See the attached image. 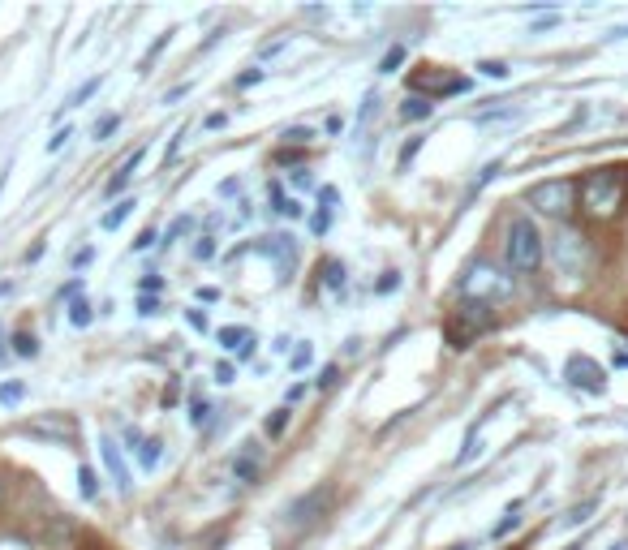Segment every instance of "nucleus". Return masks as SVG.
Segmentation results:
<instances>
[{"label":"nucleus","mask_w":628,"mask_h":550,"mask_svg":"<svg viewBox=\"0 0 628 550\" xmlns=\"http://www.w3.org/2000/svg\"><path fill=\"white\" fill-rule=\"evenodd\" d=\"M13 357H39V336H35V331H13Z\"/></svg>","instance_id":"21"},{"label":"nucleus","mask_w":628,"mask_h":550,"mask_svg":"<svg viewBox=\"0 0 628 550\" xmlns=\"http://www.w3.org/2000/svg\"><path fill=\"white\" fill-rule=\"evenodd\" d=\"M194 258H198V263L216 258V237H198V241H194Z\"/></svg>","instance_id":"33"},{"label":"nucleus","mask_w":628,"mask_h":550,"mask_svg":"<svg viewBox=\"0 0 628 550\" xmlns=\"http://www.w3.org/2000/svg\"><path fill=\"white\" fill-rule=\"evenodd\" d=\"M547 254H551V263H555V271H560L564 280H573V284L590 280V267H594V245H590V237H585L581 228L560 224V233L551 237Z\"/></svg>","instance_id":"4"},{"label":"nucleus","mask_w":628,"mask_h":550,"mask_svg":"<svg viewBox=\"0 0 628 550\" xmlns=\"http://www.w3.org/2000/svg\"><path fill=\"white\" fill-rule=\"evenodd\" d=\"M160 288H164V280H160V275H142V280H138V293H142V297H147V293L155 297V293H160Z\"/></svg>","instance_id":"38"},{"label":"nucleus","mask_w":628,"mask_h":550,"mask_svg":"<svg viewBox=\"0 0 628 550\" xmlns=\"http://www.w3.org/2000/svg\"><path fill=\"white\" fill-rule=\"evenodd\" d=\"M293 185H297V190H306V185H310V172H306V168H293Z\"/></svg>","instance_id":"51"},{"label":"nucleus","mask_w":628,"mask_h":550,"mask_svg":"<svg viewBox=\"0 0 628 550\" xmlns=\"http://www.w3.org/2000/svg\"><path fill=\"white\" fill-rule=\"evenodd\" d=\"M99 456H104V469L112 473V482H117V490L125 495V490H130L134 482H130V469H125V456H121V447H117V439H112V434H104V439H99Z\"/></svg>","instance_id":"10"},{"label":"nucleus","mask_w":628,"mask_h":550,"mask_svg":"<svg viewBox=\"0 0 628 550\" xmlns=\"http://www.w3.org/2000/svg\"><path fill=\"white\" fill-rule=\"evenodd\" d=\"M306 396V387L302 383H297V387H289V396H284V404H297V400H302Z\"/></svg>","instance_id":"52"},{"label":"nucleus","mask_w":628,"mask_h":550,"mask_svg":"<svg viewBox=\"0 0 628 550\" xmlns=\"http://www.w3.org/2000/svg\"><path fill=\"white\" fill-rule=\"evenodd\" d=\"M495 323V310L487 306H469V301H461L452 314V323H448V340H452V349H469L482 331H491Z\"/></svg>","instance_id":"6"},{"label":"nucleus","mask_w":628,"mask_h":550,"mask_svg":"<svg viewBox=\"0 0 628 550\" xmlns=\"http://www.w3.org/2000/svg\"><path fill=\"white\" fill-rule=\"evenodd\" d=\"M271 439H280L284 430H289V404H280V409H271V417H267V426H263Z\"/></svg>","instance_id":"26"},{"label":"nucleus","mask_w":628,"mask_h":550,"mask_svg":"<svg viewBox=\"0 0 628 550\" xmlns=\"http://www.w3.org/2000/svg\"><path fill=\"white\" fill-rule=\"evenodd\" d=\"M401 61H405V48H401V43H396V48H388V52H383V61H379V74H392V69L401 65Z\"/></svg>","instance_id":"31"},{"label":"nucleus","mask_w":628,"mask_h":550,"mask_svg":"<svg viewBox=\"0 0 628 550\" xmlns=\"http://www.w3.org/2000/svg\"><path fill=\"white\" fill-rule=\"evenodd\" d=\"M435 112L431 99H422V95H409L405 104H401V121H426Z\"/></svg>","instance_id":"19"},{"label":"nucleus","mask_w":628,"mask_h":550,"mask_svg":"<svg viewBox=\"0 0 628 550\" xmlns=\"http://www.w3.org/2000/svg\"><path fill=\"white\" fill-rule=\"evenodd\" d=\"M452 550H469V542H461V546H452Z\"/></svg>","instance_id":"56"},{"label":"nucleus","mask_w":628,"mask_h":550,"mask_svg":"<svg viewBox=\"0 0 628 550\" xmlns=\"http://www.w3.org/2000/svg\"><path fill=\"white\" fill-rule=\"evenodd\" d=\"M0 357H5V349H0Z\"/></svg>","instance_id":"58"},{"label":"nucleus","mask_w":628,"mask_h":550,"mask_svg":"<svg viewBox=\"0 0 628 550\" xmlns=\"http://www.w3.org/2000/svg\"><path fill=\"white\" fill-rule=\"evenodd\" d=\"M138 314H142V318L160 314V301H155V297H138Z\"/></svg>","instance_id":"44"},{"label":"nucleus","mask_w":628,"mask_h":550,"mask_svg":"<svg viewBox=\"0 0 628 550\" xmlns=\"http://www.w3.org/2000/svg\"><path fill=\"white\" fill-rule=\"evenodd\" d=\"M478 430H482V422H474V426H469V434H465V447H461V452H456V469H461V465H469V460L478 456Z\"/></svg>","instance_id":"25"},{"label":"nucleus","mask_w":628,"mask_h":550,"mask_svg":"<svg viewBox=\"0 0 628 550\" xmlns=\"http://www.w3.org/2000/svg\"><path fill=\"white\" fill-rule=\"evenodd\" d=\"M185 228H190V220H177V224H173V228H168V233H164V245H173V241H177V237L185 233Z\"/></svg>","instance_id":"47"},{"label":"nucleus","mask_w":628,"mask_h":550,"mask_svg":"<svg viewBox=\"0 0 628 550\" xmlns=\"http://www.w3.org/2000/svg\"><path fill=\"white\" fill-rule=\"evenodd\" d=\"M336 202H340V194H336V185H323V190H319V211H314V220H310V233H314V237H323V233H327V228H332Z\"/></svg>","instance_id":"13"},{"label":"nucleus","mask_w":628,"mask_h":550,"mask_svg":"<svg viewBox=\"0 0 628 550\" xmlns=\"http://www.w3.org/2000/svg\"><path fill=\"white\" fill-rule=\"evenodd\" d=\"M525 202H530L534 215H547V220L568 224V215L577 211V181H568V177L538 181V185L525 190Z\"/></svg>","instance_id":"5"},{"label":"nucleus","mask_w":628,"mask_h":550,"mask_svg":"<svg viewBox=\"0 0 628 550\" xmlns=\"http://www.w3.org/2000/svg\"><path fill=\"white\" fill-rule=\"evenodd\" d=\"M271 211H276V215H284V220H297V215H302V202H297L293 194L284 198V190H280V185H271Z\"/></svg>","instance_id":"18"},{"label":"nucleus","mask_w":628,"mask_h":550,"mask_svg":"<svg viewBox=\"0 0 628 550\" xmlns=\"http://www.w3.org/2000/svg\"><path fill=\"white\" fill-rule=\"evenodd\" d=\"M117 129H121V117H117V112H108V117H104V121H95V129H91V138H95V142H108L112 134H117Z\"/></svg>","instance_id":"28"},{"label":"nucleus","mask_w":628,"mask_h":550,"mask_svg":"<svg viewBox=\"0 0 628 550\" xmlns=\"http://www.w3.org/2000/svg\"><path fill=\"white\" fill-rule=\"evenodd\" d=\"M99 86H104V78H99V74H95V78H87V82H82L74 95L65 99V108H82V104H87V99H91V95L99 91ZM65 108H61V112H65Z\"/></svg>","instance_id":"22"},{"label":"nucleus","mask_w":628,"mask_h":550,"mask_svg":"<svg viewBox=\"0 0 628 550\" xmlns=\"http://www.w3.org/2000/svg\"><path fill=\"white\" fill-rule=\"evenodd\" d=\"M155 241H160V237H155V228H147V233H138V241H134V250H151V245Z\"/></svg>","instance_id":"46"},{"label":"nucleus","mask_w":628,"mask_h":550,"mask_svg":"<svg viewBox=\"0 0 628 550\" xmlns=\"http://www.w3.org/2000/svg\"><path fill=\"white\" fill-rule=\"evenodd\" d=\"M259 254L276 258L280 280H289L293 267H297V245H293V237H263V241H259Z\"/></svg>","instance_id":"9"},{"label":"nucleus","mask_w":628,"mask_h":550,"mask_svg":"<svg viewBox=\"0 0 628 550\" xmlns=\"http://www.w3.org/2000/svg\"><path fill=\"white\" fill-rule=\"evenodd\" d=\"M0 503H5V482H0Z\"/></svg>","instance_id":"55"},{"label":"nucleus","mask_w":628,"mask_h":550,"mask_svg":"<svg viewBox=\"0 0 628 550\" xmlns=\"http://www.w3.org/2000/svg\"><path fill=\"white\" fill-rule=\"evenodd\" d=\"M69 323H74V327H91V323H95V310H91L87 297H74V301H69Z\"/></svg>","instance_id":"20"},{"label":"nucleus","mask_w":628,"mask_h":550,"mask_svg":"<svg viewBox=\"0 0 628 550\" xmlns=\"http://www.w3.org/2000/svg\"><path fill=\"white\" fill-rule=\"evenodd\" d=\"M401 288V271H383V280H379V293H396Z\"/></svg>","instance_id":"41"},{"label":"nucleus","mask_w":628,"mask_h":550,"mask_svg":"<svg viewBox=\"0 0 628 550\" xmlns=\"http://www.w3.org/2000/svg\"><path fill=\"white\" fill-rule=\"evenodd\" d=\"M233 379H237V366H233V361H216V383L228 387Z\"/></svg>","instance_id":"36"},{"label":"nucleus","mask_w":628,"mask_h":550,"mask_svg":"<svg viewBox=\"0 0 628 550\" xmlns=\"http://www.w3.org/2000/svg\"><path fill=\"white\" fill-rule=\"evenodd\" d=\"M478 74H482V78H495V82H508V65H504V61H482Z\"/></svg>","instance_id":"30"},{"label":"nucleus","mask_w":628,"mask_h":550,"mask_svg":"<svg viewBox=\"0 0 628 550\" xmlns=\"http://www.w3.org/2000/svg\"><path fill=\"white\" fill-rule=\"evenodd\" d=\"M327 508V490H310V495L289 503V525H310L314 516H323Z\"/></svg>","instance_id":"11"},{"label":"nucleus","mask_w":628,"mask_h":550,"mask_svg":"<svg viewBox=\"0 0 628 550\" xmlns=\"http://www.w3.org/2000/svg\"><path fill=\"white\" fill-rule=\"evenodd\" d=\"M0 550H35L26 538H18V533H0Z\"/></svg>","instance_id":"37"},{"label":"nucleus","mask_w":628,"mask_h":550,"mask_svg":"<svg viewBox=\"0 0 628 550\" xmlns=\"http://www.w3.org/2000/svg\"><path fill=\"white\" fill-rule=\"evenodd\" d=\"M142 155H147V151H142V147H138V151H134L130 159H125V164H121L117 172H112V181L104 185V194H108V198H117V194L125 190V185H130V181H134V172H138V164H142Z\"/></svg>","instance_id":"14"},{"label":"nucleus","mask_w":628,"mask_h":550,"mask_svg":"<svg viewBox=\"0 0 628 550\" xmlns=\"http://www.w3.org/2000/svg\"><path fill=\"white\" fill-rule=\"evenodd\" d=\"M134 207H138L134 198H121V202H117V207H112V211H104V220H99V228H104V233H117V228H121V224H125V220H130V215H134Z\"/></svg>","instance_id":"17"},{"label":"nucleus","mask_w":628,"mask_h":550,"mask_svg":"<svg viewBox=\"0 0 628 550\" xmlns=\"http://www.w3.org/2000/svg\"><path fill=\"white\" fill-rule=\"evenodd\" d=\"M310 344H297V349H293V357H289V370H306L310 366Z\"/></svg>","instance_id":"35"},{"label":"nucleus","mask_w":628,"mask_h":550,"mask_svg":"<svg viewBox=\"0 0 628 550\" xmlns=\"http://www.w3.org/2000/svg\"><path fill=\"white\" fill-rule=\"evenodd\" d=\"M91 258H95V250H78V258H74V267H87V263H91Z\"/></svg>","instance_id":"54"},{"label":"nucleus","mask_w":628,"mask_h":550,"mask_svg":"<svg viewBox=\"0 0 628 550\" xmlns=\"http://www.w3.org/2000/svg\"><path fill=\"white\" fill-rule=\"evenodd\" d=\"M611 550H624V546H611Z\"/></svg>","instance_id":"57"},{"label":"nucleus","mask_w":628,"mask_h":550,"mask_svg":"<svg viewBox=\"0 0 628 550\" xmlns=\"http://www.w3.org/2000/svg\"><path fill=\"white\" fill-rule=\"evenodd\" d=\"M504 258H508V271L517 275H534L547 258V241H542L534 215H512L508 228H504Z\"/></svg>","instance_id":"3"},{"label":"nucleus","mask_w":628,"mask_h":550,"mask_svg":"<svg viewBox=\"0 0 628 550\" xmlns=\"http://www.w3.org/2000/svg\"><path fill=\"white\" fill-rule=\"evenodd\" d=\"M254 349H259V336H246V340H241V349H237V357L246 361V357H254Z\"/></svg>","instance_id":"45"},{"label":"nucleus","mask_w":628,"mask_h":550,"mask_svg":"<svg viewBox=\"0 0 628 550\" xmlns=\"http://www.w3.org/2000/svg\"><path fill=\"white\" fill-rule=\"evenodd\" d=\"M224 121H228V117H224V112H211V117H207V121H203V125H207V129H220V125H224Z\"/></svg>","instance_id":"53"},{"label":"nucleus","mask_w":628,"mask_h":550,"mask_svg":"<svg viewBox=\"0 0 628 550\" xmlns=\"http://www.w3.org/2000/svg\"><path fill=\"white\" fill-rule=\"evenodd\" d=\"M168 43H173V31H164L160 39H155V48H151L147 56H142V74H147V69H151V61H155V56H160V52L168 48Z\"/></svg>","instance_id":"32"},{"label":"nucleus","mask_w":628,"mask_h":550,"mask_svg":"<svg viewBox=\"0 0 628 550\" xmlns=\"http://www.w3.org/2000/svg\"><path fill=\"white\" fill-rule=\"evenodd\" d=\"M26 400V383L22 379H5L0 383V404H5V409H13V404H22Z\"/></svg>","instance_id":"23"},{"label":"nucleus","mask_w":628,"mask_h":550,"mask_svg":"<svg viewBox=\"0 0 628 550\" xmlns=\"http://www.w3.org/2000/svg\"><path fill=\"white\" fill-rule=\"evenodd\" d=\"M78 490H82V499H87V503L99 499V477H95L91 465H82V469H78Z\"/></svg>","instance_id":"24"},{"label":"nucleus","mask_w":628,"mask_h":550,"mask_svg":"<svg viewBox=\"0 0 628 550\" xmlns=\"http://www.w3.org/2000/svg\"><path fill=\"white\" fill-rule=\"evenodd\" d=\"M517 525H521V516H517V503H512V512H508V516L495 525V538H508V533L517 529Z\"/></svg>","instance_id":"34"},{"label":"nucleus","mask_w":628,"mask_h":550,"mask_svg":"<svg viewBox=\"0 0 628 550\" xmlns=\"http://www.w3.org/2000/svg\"><path fill=\"white\" fill-rule=\"evenodd\" d=\"M628 172L624 168H594L577 181V211L594 224H611L624 211Z\"/></svg>","instance_id":"1"},{"label":"nucleus","mask_w":628,"mask_h":550,"mask_svg":"<svg viewBox=\"0 0 628 550\" xmlns=\"http://www.w3.org/2000/svg\"><path fill=\"white\" fill-rule=\"evenodd\" d=\"M185 318H190V327H194V331H207V314H203V310H190Z\"/></svg>","instance_id":"49"},{"label":"nucleus","mask_w":628,"mask_h":550,"mask_svg":"<svg viewBox=\"0 0 628 550\" xmlns=\"http://www.w3.org/2000/svg\"><path fill=\"white\" fill-rule=\"evenodd\" d=\"M590 512H598V499H585V503H577V508L564 516V525H568V529H577V525H585V520H590Z\"/></svg>","instance_id":"27"},{"label":"nucleus","mask_w":628,"mask_h":550,"mask_svg":"<svg viewBox=\"0 0 628 550\" xmlns=\"http://www.w3.org/2000/svg\"><path fill=\"white\" fill-rule=\"evenodd\" d=\"M336 374H340L336 366H327V370L319 374V379H314V387H319V392H327V387H336Z\"/></svg>","instance_id":"43"},{"label":"nucleus","mask_w":628,"mask_h":550,"mask_svg":"<svg viewBox=\"0 0 628 550\" xmlns=\"http://www.w3.org/2000/svg\"><path fill=\"white\" fill-rule=\"evenodd\" d=\"M456 297L469 301V306H504V301L517 297V275H512L508 267H499L495 258H474L465 271H461V280H456Z\"/></svg>","instance_id":"2"},{"label":"nucleus","mask_w":628,"mask_h":550,"mask_svg":"<svg viewBox=\"0 0 628 550\" xmlns=\"http://www.w3.org/2000/svg\"><path fill=\"white\" fill-rule=\"evenodd\" d=\"M254 82H263V69H250V74L237 78V86H254Z\"/></svg>","instance_id":"50"},{"label":"nucleus","mask_w":628,"mask_h":550,"mask_svg":"<svg viewBox=\"0 0 628 550\" xmlns=\"http://www.w3.org/2000/svg\"><path fill=\"white\" fill-rule=\"evenodd\" d=\"M130 452H138V465H142V469H160V460H164V439H138Z\"/></svg>","instance_id":"15"},{"label":"nucleus","mask_w":628,"mask_h":550,"mask_svg":"<svg viewBox=\"0 0 628 550\" xmlns=\"http://www.w3.org/2000/svg\"><path fill=\"white\" fill-rule=\"evenodd\" d=\"M207 413H211V404H207V400H194V404H190V422H194V426H203V422H207Z\"/></svg>","instance_id":"40"},{"label":"nucleus","mask_w":628,"mask_h":550,"mask_svg":"<svg viewBox=\"0 0 628 550\" xmlns=\"http://www.w3.org/2000/svg\"><path fill=\"white\" fill-rule=\"evenodd\" d=\"M564 379L573 383V387H581V392H590V396H603L607 392V370L598 366L594 357H568L564 361Z\"/></svg>","instance_id":"7"},{"label":"nucleus","mask_w":628,"mask_h":550,"mask_svg":"<svg viewBox=\"0 0 628 550\" xmlns=\"http://www.w3.org/2000/svg\"><path fill=\"white\" fill-rule=\"evenodd\" d=\"M69 138H74V129H69V125H65V129H56V134L48 138V151H61V147H65V142H69Z\"/></svg>","instance_id":"42"},{"label":"nucleus","mask_w":628,"mask_h":550,"mask_svg":"<svg viewBox=\"0 0 628 550\" xmlns=\"http://www.w3.org/2000/svg\"><path fill=\"white\" fill-rule=\"evenodd\" d=\"M250 331L246 327H220V344L224 349H241V340H246Z\"/></svg>","instance_id":"29"},{"label":"nucleus","mask_w":628,"mask_h":550,"mask_svg":"<svg viewBox=\"0 0 628 550\" xmlns=\"http://www.w3.org/2000/svg\"><path fill=\"white\" fill-rule=\"evenodd\" d=\"M31 439H39V443H56V447H65V443H74L78 439V426L69 422L65 413H48V417H35V422H26L22 426Z\"/></svg>","instance_id":"8"},{"label":"nucleus","mask_w":628,"mask_h":550,"mask_svg":"<svg viewBox=\"0 0 628 550\" xmlns=\"http://www.w3.org/2000/svg\"><path fill=\"white\" fill-rule=\"evenodd\" d=\"M263 469V447L259 443H241V452L233 456V473H237V482H254Z\"/></svg>","instance_id":"12"},{"label":"nucleus","mask_w":628,"mask_h":550,"mask_svg":"<svg viewBox=\"0 0 628 550\" xmlns=\"http://www.w3.org/2000/svg\"><path fill=\"white\" fill-rule=\"evenodd\" d=\"M284 142H293V147H302V142H310V129H306V125H293V129H284Z\"/></svg>","instance_id":"39"},{"label":"nucleus","mask_w":628,"mask_h":550,"mask_svg":"<svg viewBox=\"0 0 628 550\" xmlns=\"http://www.w3.org/2000/svg\"><path fill=\"white\" fill-rule=\"evenodd\" d=\"M319 275H323V288H327L332 297L345 293V263H340V258H327Z\"/></svg>","instance_id":"16"},{"label":"nucleus","mask_w":628,"mask_h":550,"mask_svg":"<svg viewBox=\"0 0 628 550\" xmlns=\"http://www.w3.org/2000/svg\"><path fill=\"white\" fill-rule=\"evenodd\" d=\"M185 95H190V82H181V86H173V91H168V95H164V104H177V99H185Z\"/></svg>","instance_id":"48"}]
</instances>
